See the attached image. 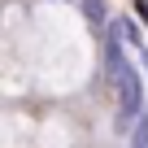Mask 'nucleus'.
I'll list each match as a JSON object with an SVG mask.
<instances>
[{"mask_svg": "<svg viewBox=\"0 0 148 148\" xmlns=\"http://www.w3.org/2000/svg\"><path fill=\"white\" fill-rule=\"evenodd\" d=\"M113 87H118V131L131 135V126L144 118V83H139V70L126 65L113 79Z\"/></svg>", "mask_w": 148, "mask_h": 148, "instance_id": "f257e3e1", "label": "nucleus"}, {"mask_svg": "<svg viewBox=\"0 0 148 148\" xmlns=\"http://www.w3.org/2000/svg\"><path fill=\"white\" fill-rule=\"evenodd\" d=\"M109 35L113 39H122V44H131V48H139L144 52V35H139V26L131 22V18H113L109 22Z\"/></svg>", "mask_w": 148, "mask_h": 148, "instance_id": "f03ea898", "label": "nucleus"}, {"mask_svg": "<svg viewBox=\"0 0 148 148\" xmlns=\"http://www.w3.org/2000/svg\"><path fill=\"white\" fill-rule=\"evenodd\" d=\"M83 5V18L92 22V26H105L109 22V9H105V0H79Z\"/></svg>", "mask_w": 148, "mask_h": 148, "instance_id": "7ed1b4c3", "label": "nucleus"}, {"mask_svg": "<svg viewBox=\"0 0 148 148\" xmlns=\"http://www.w3.org/2000/svg\"><path fill=\"white\" fill-rule=\"evenodd\" d=\"M126 139H131V148H148V113L131 126V135H126Z\"/></svg>", "mask_w": 148, "mask_h": 148, "instance_id": "20e7f679", "label": "nucleus"}, {"mask_svg": "<svg viewBox=\"0 0 148 148\" xmlns=\"http://www.w3.org/2000/svg\"><path fill=\"white\" fill-rule=\"evenodd\" d=\"M135 13H139V18L148 22V0H135Z\"/></svg>", "mask_w": 148, "mask_h": 148, "instance_id": "39448f33", "label": "nucleus"}, {"mask_svg": "<svg viewBox=\"0 0 148 148\" xmlns=\"http://www.w3.org/2000/svg\"><path fill=\"white\" fill-rule=\"evenodd\" d=\"M139 61H144V70H148V48H144V52H139Z\"/></svg>", "mask_w": 148, "mask_h": 148, "instance_id": "423d86ee", "label": "nucleus"}]
</instances>
